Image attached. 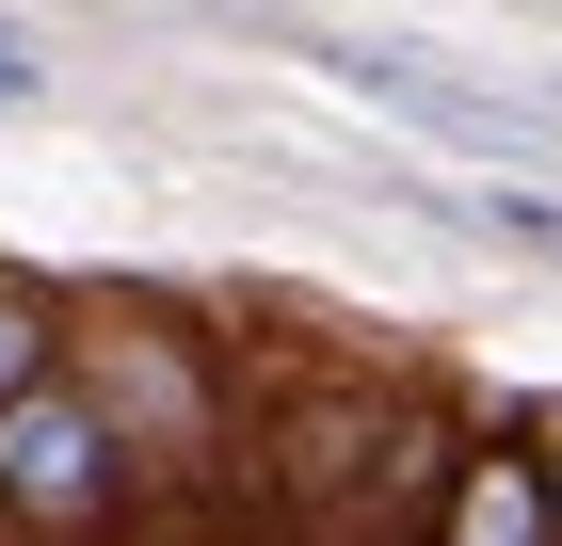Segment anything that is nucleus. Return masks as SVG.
<instances>
[{
	"instance_id": "423d86ee",
	"label": "nucleus",
	"mask_w": 562,
	"mask_h": 546,
	"mask_svg": "<svg viewBox=\"0 0 562 546\" xmlns=\"http://www.w3.org/2000/svg\"><path fill=\"white\" fill-rule=\"evenodd\" d=\"M0 97H48V48L33 33H0Z\"/></svg>"
},
{
	"instance_id": "f257e3e1",
	"label": "nucleus",
	"mask_w": 562,
	"mask_h": 546,
	"mask_svg": "<svg viewBox=\"0 0 562 546\" xmlns=\"http://www.w3.org/2000/svg\"><path fill=\"white\" fill-rule=\"evenodd\" d=\"M130 514H145V466L81 402V370H48L33 402H0V531L16 546H113Z\"/></svg>"
},
{
	"instance_id": "20e7f679",
	"label": "nucleus",
	"mask_w": 562,
	"mask_h": 546,
	"mask_svg": "<svg viewBox=\"0 0 562 546\" xmlns=\"http://www.w3.org/2000/svg\"><path fill=\"white\" fill-rule=\"evenodd\" d=\"M48 370H65V305H48V290H16V274H0V402H33Z\"/></svg>"
},
{
	"instance_id": "39448f33",
	"label": "nucleus",
	"mask_w": 562,
	"mask_h": 546,
	"mask_svg": "<svg viewBox=\"0 0 562 546\" xmlns=\"http://www.w3.org/2000/svg\"><path fill=\"white\" fill-rule=\"evenodd\" d=\"M467 225H482V242H515V257H547V274H562V193H547V177H482V193H467Z\"/></svg>"
},
{
	"instance_id": "7ed1b4c3",
	"label": "nucleus",
	"mask_w": 562,
	"mask_h": 546,
	"mask_svg": "<svg viewBox=\"0 0 562 546\" xmlns=\"http://www.w3.org/2000/svg\"><path fill=\"white\" fill-rule=\"evenodd\" d=\"M434 546H562V434H467Z\"/></svg>"
},
{
	"instance_id": "0eeeda50",
	"label": "nucleus",
	"mask_w": 562,
	"mask_h": 546,
	"mask_svg": "<svg viewBox=\"0 0 562 546\" xmlns=\"http://www.w3.org/2000/svg\"><path fill=\"white\" fill-rule=\"evenodd\" d=\"M0 546H16V531H0Z\"/></svg>"
},
{
	"instance_id": "f03ea898",
	"label": "nucleus",
	"mask_w": 562,
	"mask_h": 546,
	"mask_svg": "<svg viewBox=\"0 0 562 546\" xmlns=\"http://www.w3.org/2000/svg\"><path fill=\"white\" fill-rule=\"evenodd\" d=\"M65 370H81V402H97V419L130 434V466H145V482H193V466H225V386H210V354H193L177 322H130V305H113V322H81V305H65Z\"/></svg>"
}]
</instances>
